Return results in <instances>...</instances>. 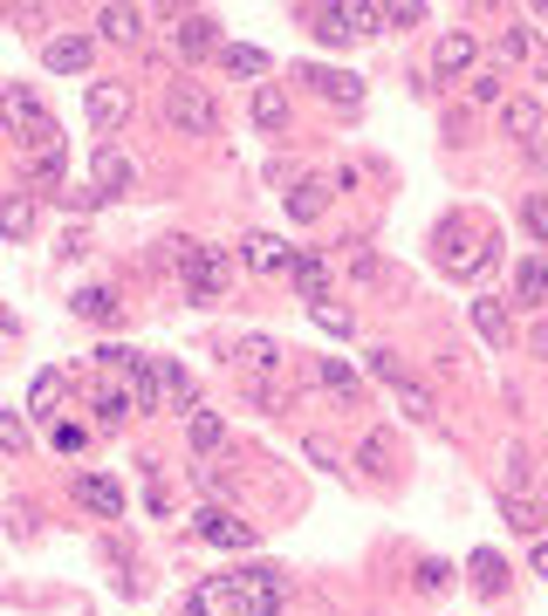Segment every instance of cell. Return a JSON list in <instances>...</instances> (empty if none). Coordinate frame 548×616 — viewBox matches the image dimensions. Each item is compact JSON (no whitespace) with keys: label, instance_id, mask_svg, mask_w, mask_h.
<instances>
[{"label":"cell","instance_id":"e575fe53","mask_svg":"<svg viewBox=\"0 0 548 616\" xmlns=\"http://www.w3.org/2000/svg\"><path fill=\"white\" fill-rule=\"evenodd\" d=\"M308 315H316V329H329V336H349V329H357V315H349V309H336V302H316Z\"/></svg>","mask_w":548,"mask_h":616},{"label":"cell","instance_id":"f1b7e54d","mask_svg":"<svg viewBox=\"0 0 548 616\" xmlns=\"http://www.w3.org/2000/svg\"><path fill=\"white\" fill-rule=\"evenodd\" d=\"M0 233H8V240H28L34 233V199H0Z\"/></svg>","mask_w":548,"mask_h":616},{"label":"cell","instance_id":"603a6c76","mask_svg":"<svg viewBox=\"0 0 548 616\" xmlns=\"http://www.w3.org/2000/svg\"><path fill=\"white\" fill-rule=\"evenodd\" d=\"M316 377H323V391H329V397H343V404H364V384H357V370H349V363H336V356H316Z\"/></svg>","mask_w":548,"mask_h":616},{"label":"cell","instance_id":"d590c367","mask_svg":"<svg viewBox=\"0 0 548 616\" xmlns=\"http://www.w3.org/2000/svg\"><path fill=\"white\" fill-rule=\"evenodd\" d=\"M0 452H28V418L21 411H0Z\"/></svg>","mask_w":548,"mask_h":616},{"label":"cell","instance_id":"7c38bea8","mask_svg":"<svg viewBox=\"0 0 548 616\" xmlns=\"http://www.w3.org/2000/svg\"><path fill=\"white\" fill-rule=\"evenodd\" d=\"M90 55H97V41H90V34H55L49 49H42V62H49L55 75H83V69H90Z\"/></svg>","mask_w":548,"mask_h":616},{"label":"cell","instance_id":"bcb514c9","mask_svg":"<svg viewBox=\"0 0 548 616\" xmlns=\"http://www.w3.org/2000/svg\"><path fill=\"white\" fill-rule=\"evenodd\" d=\"M541 507H548V493H541Z\"/></svg>","mask_w":548,"mask_h":616},{"label":"cell","instance_id":"30bf717a","mask_svg":"<svg viewBox=\"0 0 548 616\" xmlns=\"http://www.w3.org/2000/svg\"><path fill=\"white\" fill-rule=\"evenodd\" d=\"M192 527H200V542H213V548H254V527L241 514H226V507H200Z\"/></svg>","mask_w":548,"mask_h":616},{"label":"cell","instance_id":"ac0fdd59","mask_svg":"<svg viewBox=\"0 0 548 616\" xmlns=\"http://www.w3.org/2000/svg\"><path fill=\"white\" fill-rule=\"evenodd\" d=\"M282 199H288V220H302V226L329 213V185H323V179H295Z\"/></svg>","mask_w":548,"mask_h":616},{"label":"cell","instance_id":"f546056e","mask_svg":"<svg viewBox=\"0 0 548 616\" xmlns=\"http://www.w3.org/2000/svg\"><path fill=\"white\" fill-rule=\"evenodd\" d=\"M474 329H480L494 350H507V309H500L494 295H480V302H474Z\"/></svg>","mask_w":548,"mask_h":616},{"label":"cell","instance_id":"4dcf8cb0","mask_svg":"<svg viewBox=\"0 0 548 616\" xmlns=\"http://www.w3.org/2000/svg\"><path fill=\"white\" fill-rule=\"evenodd\" d=\"M500 514H507V527H515V534H535L541 527V501H528V493H500Z\"/></svg>","mask_w":548,"mask_h":616},{"label":"cell","instance_id":"ba28073f","mask_svg":"<svg viewBox=\"0 0 548 616\" xmlns=\"http://www.w3.org/2000/svg\"><path fill=\"white\" fill-rule=\"evenodd\" d=\"M69 493H75V507H90V514H103V521H124V486H116V479H103V473H75Z\"/></svg>","mask_w":548,"mask_h":616},{"label":"cell","instance_id":"8fae6325","mask_svg":"<svg viewBox=\"0 0 548 616\" xmlns=\"http://www.w3.org/2000/svg\"><path fill=\"white\" fill-rule=\"evenodd\" d=\"M288 281H295V295L316 309V302H329V287H336V274H329V261L323 254H288Z\"/></svg>","mask_w":548,"mask_h":616},{"label":"cell","instance_id":"cb8c5ba5","mask_svg":"<svg viewBox=\"0 0 548 616\" xmlns=\"http://www.w3.org/2000/svg\"><path fill=\"white\" fill-rule=\"evenodd\" d=\"M159 404L192 411V377H185V363H172V356H159Z\"/></svg>","mask_w":548,"mask_h":616},{"label":"cell","instance_id":"52a82bcc","mask_svg":"<svg viewBox=\"0 0 548 616\" xmlns=\"http://www.w3.org/2000/svg\"><path fill=\"white\" fill-rule=\"evenodd\" d=\"M90 179H97V185H90L97 199H124V192L138 185V164H131L124 151H116V144H97V158H90Z\"/></svg>","mask_w":548,"mask_h":616},{"label":"cell","instance_id":"1f68e13d","mask_svg":"<svg viewBox=\"0 0 548 616\" xmlns=\"http://www.w3.org/2000/svg\"><path fill=\"white\" fill-rule=\"evenodd\" d=\"M220 62H226V75H267V55H261V49H247V41H226Z\"/></svg>","mask_w":548,"mask_h":616},{"label":"cell","instance_id":"5bb4252c","mask_svg":"<svg viewBox=\"0 0 548 616\" xmlns=\"http://www.w3.org/2000/svg\"><path fill=\"white\" fill-rule=\"evenodd\" d=\"M241 261L254 274H288V246H282V233H247L241 240Z\"/></svg>","mask_w":548,"mask_h":616},{"label":"cell","instance_id":"2e32d148","mask_svg":"<svg viewBox=\"0 0 548 616\" xmlns=\"http://www.w3.org/2000/svg\"><path fill=\"white\" fill-rule=\"evenodd\" d=\"M515 302L521 309H541L548 302V254H521L515 261Z\"/></svg>","mask_w":548,"mask_h":616},{"label":"cell","instance_id":"ffe728a7","mask_svg":"<svg viewBox=\"0 0 548 616\" xmlns=\"http://www.w3.org/2000/svg\"><path fill=\"white\" fill-rule=\"evenodd\" d=\"M185 445H192V452H220V445H226V418H220V411H206V404H192Z\"/></svg>","mask_w":548,"mask_h":616},{"label":"cell","instance_id":"f6af8a7d","mask_svg":"<svg viewBox=\"0 0 548 616\" xmlns=\"http://www.w3.org/2000/svg\"><path fill=\"white\" fill-rule=\"evenodd\" d=\"M0 329H14V315H8V309H0Z\"/></svg>","mask_w":548,"mask_h":616},{"label":"cell","instance_id":"60d3db41","mask_svg":"<svg viewBox=\"0 0 548 616\" xmlns=\"http://www.w3.org/2000/svg\"><path fill=\"white\" fill-rule=\"evenodd\" d=\"M83 445V425H55V452H75Z\"/></svg>","mask_w":548,"mask_h":616},{"label":"cell","instance_id":"d6986e66","mask_svg":"<svg viewBox=\"0 0 548 616\" xmlns=\"http://www.w3.org/2000/svg\"><path fill=\"white\" fill-rule=\"evenodd\" d=\"M302 82H316V90H323L329 103H343V110H357V103H364V82H357V75H343V69H302Z\"/></svg>","mask_w":548,"mask_h":616},{"label":"cell","instance_id":"4316f807","mask_svg":"<svg viewBox=\"0 0 548 616\" xmlns=\"http://www.w3.org/2000/svg\"><path fill=\"white\" fill-rule=\"evenodd\" d=\"M69 309L83 315V322H116V295H110V287H75Z\"/></svg>","mask_w":548,"mask_h":616},{"label":"cell","instance_id":"7bdbcfd3","mask_svg":"<svg viewBox=\"0 0 548 616\" xmlns=\"http://www.w3.org/2000/svg\"><path fill=\"white\" fill-rule=\"evenodd\" d=\"M535 575H548V542H535Z\"/></svg>","mask_w":548,"mask_h":616},{"label":"cell","instance_id":"ab89813d","mask_svg":"<svg viewBox=\"0 0 548 616\" xmlns=\"http://www.w3.org/2000/svg\"><path fill=\"white\" fill-rule=\"evenodd\" d=\"M446 575H453L446 562H418V589H446Z\"/></svg>","mask_w":548,"mask_h":616},{"label":"cell","instance_id":"8992f818","mask_svg":"<svg viewBox=\"0 0 548 616\" xmlns=\"http://www.w3.org/2000/svg\"><path fill=\"white\" fill-rule=\"evenodd\" d=\"M474 62H480V41L466 34V28H446L439 49H433V75L439 82H466V75H474Z\"/></svg>","mask_w":548,"mask_h":616},{"label":"cell","instance_id":"6da1fadb","mask_svg":"<svg viewBox=\"0 0 548 616\" xmlns=\"http://www.w3.org/2000/svg\"><path fill=\"white\" fill-rule=\"evenodd\" d=\"M288 609V583L282 568H233V575H206L185 596V616H282Z\"/></svg>","mask_w":548,"mask_h":616},{"label":"cell","instance_id":"74e56055","mask_svg":"<svg viewBox=\"0 0 548 616\" xmlns=\"http://www.w3.org/2000/svg\"><path fill=\"white\" fill-rule=\"evenodd\" d=\"M494 55H500V62H528V34H521V28H500V34H494Z\"/></svg>","mask_w":548,"mask_h":616},{"label":"cell","instance_id":"4fadbf2b","mask_svg":"<svg viewBox=\"0 0 548 616\" xmlns=\"http://www.w3.org/2000/svg\"><path fill=\"white\" fill-rule=\"evenodd\" d=\"M233 363H241L247 384H261V377H274V370H282V343H274V336H247L241 350H233Z\"/></svg>","mask_w":548,"mask_h":616},{"label":"cell","instance_id":"d6a6232c","mask_svg":"<svg viewBox=\"0 0 548 616\" xmlns=\"http://www.w3.org/2000/svg\"><path fill=\"white\" fill-rule=\"evenodd\" d=\"M343 28L349 34H377L384 28V8H371V0H343Z\"/></svg>","mask_w":548,"mask_h":616},{"label":"cell","instance_id":"f35d334b","mask_svg":"<svg viewBox=\"0 0 548 616\" xmlns=\"http://www.w3.org/2000/svg\"><path fill=\"white\" fill-rule=\"evenodd\" d=\"M384 21H390V28H418L425 8H418V0H398V8H384Z\"/></svg>","mask_w":548,"mask_h":616},{"label":"cell","instance_id":"83f0119b","mask_svg":"<svg viewBox=\"0 0 548 616\" xmlns=\"http://www.w3.org/2000/svg\"><path fill=\"white\" fill-rule=\"evenodd\" d=\"M466 568H474V589H480V596H500V589H507V562H500L494 548H480Z\"/></svg>","mask_w":548,"mask_h":616},{"label":"cell","instance_id":"e0dca14e","mask_svg":"<svg viewBox=\"0 0 548 616\" xmlns=\"http://www.w3.org/2000/svg\"><path fill=\"white\" fill-rule=\"evenodd\" d=\"M69 397V370H42V377L28 384V418H55Z\"/></svg>","mask_w":548,"mask_h":616},{"label":"cell","instance_id":"836d02e7","mask_svg":"<svg viewBox=\"0 0 548 616\" xmlns=\"http://www.w3.org/2000/svg\"><path fill=\"white\" fill-rule=\"evenodd\" d=\"M521 226L548 246V192H528V199H521Z\"/></svg>","mask_w":548,"mask_h":616},{"label":"cell","instance_id":"277c9868","mask_svg":"<svg viewBox=\"0 0 548 616\" xmlns=\"http://www.w3.org/2000/svg\"><path fill=\"white\" fill-rule=\"evenodd\" d=\"M371 377H384V384H390V397L405 404V418H412V425H433V418H439V397H433V391H425L412 370L398 363V350H371Z\"/></svg>","mask_w":548,"mask_h":616},{"label":"cell","instance_id":"d4e9b609","mask_svg":"<svg viewBox=\"0 0 548 616\" xmlns=\"http://www.w3.org/2000/svg\"><path fill=\"white\" fill-rule=\"evenodd\" d=\"M103 41H138L144 34V8H97Z\"/></svg>","mask_w":548,"mask_h":616},{"label":"cell","instance_id":"5b68a950","mask_svg":"<svg viewBox=\"0 0 548 616\" xmlns=\"http://www.w3.org/2000/svg\"><path fill=\"white\" fill-rule=\"evenodd\" d=\"M83 117H90L97 138H110L116 123L131 117V82H90V90H83Z\"/></svg>","mask_w":548,"mask_h":616},{"label":"cell","instance_id":"8d00e7d4","mask_svg":"<svg viewBox=\"0 0 548 616\" xmlns=\"http://www.w3.org/2000/svg\"><path fill=\"white\" fill-rule=\"evenodd\" d=\"M466 97H474V103H507V97H500V69H480V75H466Z\"/></svg>","mask_w":548,"mask_h":616},{"label":"cell","instance_id":"b9f144b4","mask_svg":"<svg viewBox=\"0 0 548 616\" xmlns=\"http://www.w3.org/2000/svg\"><path fill=\"white\" fill-rule=\"evenodd\" d=\"M528 350H535V356L548 363V322H535V336H528Z\"/></svg>","mask_w":548,"mask_h":616},{"label":"cell","instance_id":"ee69618b","mask_svg":"<svg viewBox=\"0 0 548 616\" xmlns=\"http://www.w3.org/2000/svg\"><path fill=\"white\" fill-rule=\"evenodd\" d=\"M535 21H541V34H548V8H535Z\"/></svg>","mask_w":548,"mask_h":616},{"label":"cell","instance_id":"9a60e30c","mask_svg":"<svg viewBox=\"0 0 548 616\" xmlns=\"http://www.w3.org/2000/svg\"><path fill=\"white\" fill-rule=\"evenodd\" d=\"M500 131L515 138V144H535V138H541V103H535V97H507V103H500Z\"/></svg>","mask_w":548,"mask_h":616},{"label":"cell","instance_id":"9c48e42d","mask_svg":"<svg viewBox=\"0 0 548 616\" xmlns=\"http://www.w3.org/2000/svg\"><path fill=\"white\" fill-rule=\"evenodd\" d=\"M172 49H179L185 62L220 55V49H226V41H220V21H213V14H179V28H172Z\"/></svg>","mask_w":548,"mask_h":616},{"label":"cell","instance_id":"7a4b0ae2","mask_svg":"<svg viewBox=\"0 0 548 616\" xmlns=\"http://www.w3.org/2000/svg\"><path fill=\"white\" fill-rule=\"evenodd\" d=\"M159 261H172V267H179L185 302H220V295H226V281H233L226 246H206V240H165V246H159Z\"/></svg>","mask_w":548,"mask_h":616},{"label":"cell","instance_id":"44dd1931","mask_svg":"<svg viewBox=\"0 0 548 616\" xmlns=\"http://www.w3.org/2000/svg\"><path fill=\"white\" fill-rule=\"evenodd\" d=\"M254 123H261L267 138H282V131H288V97L274 90V82H254Z\"/></svg>","mask_w":548,"mask_h":616},{"label":"cell","instance_id":"7402d4cb","mask_svg":"<svg viewBox=\"0 0 548 616\" xmlns=\"http://www.w3.org/2000/svg\"><path fill=\"white\" fill-rule=\"evenodd\" d=\"M131 418V391L116 370H103V384H97V425H124Z\"/></svg>","mask_w":548,"mask_h":616},{"label":"cell","instance_id":"484cf974","mask_svg":"<svg viewBox=\"0 0 548 616\" xmlns=\"http://www.w3.org/2000/svg\"><path fill=\"white\" fill-rule=\"evenodd\" d=\"M357 466H364L371 479H390V473H398V452H390V432H371V438H364Z\"/></svg>","mask_w":548,"mask_h":616},{"label":"cell","instance_id":"3957f363","mask_svg":"<svg viewBox=\"0 0 548 616\" xmlns=\"http://www.w3.org/2000/svg\"><path fill=\"white\" fill-rule=\"evenodd\" d=\"M165 123L179 138H213L220 131V103L206 97V82H165Z\"/></svg>","mask_w":548,"mask_h":616}]
</instances>
